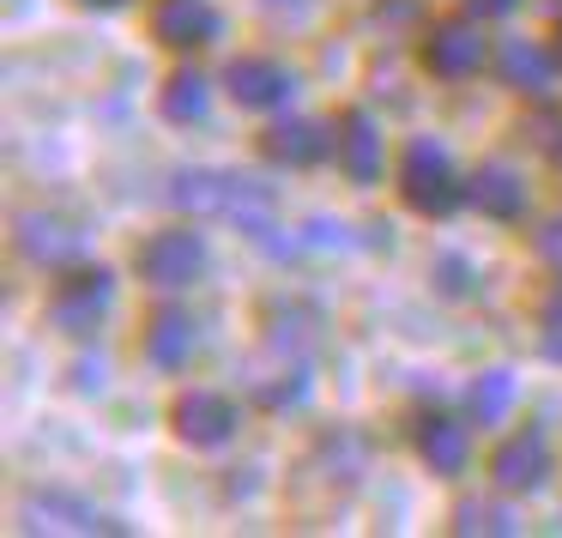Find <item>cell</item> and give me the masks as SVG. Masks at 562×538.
Returning <instances> with one entry per match:
<instances>
[{
	"label": "cell",
	"mask_w": 562,
	"mask_h": 538,
	"mask_svg": "<svg viewBox=\"0 0 562 538\" xmlns=\"http://www.w3.org/2000/svg\"><path fill=\"white\" fill-rule=\"evenodd\" d=\"M400 194H405V206L424 212V218H448V212L465 206V182H460V170H453L441 139H412V146H405Z\"/></svg>",
	"instance_id": "1"
},
{
	"label": "cell",
	"mask_w": 562,
	"mask_h": 538,
	"mask_svg": "<svg viewBox=\"0 0 562 538\" xmlns=\"http://www.w3.org/2000/svg\"><path fill=\"white\" fill-rule=\"evenodd\" d=\"M110 303H115V272L110 267H98V260H79V267H67V279L55 284V296H49V321L61 333H74V339H86L91 327H98L103 315H110Z\"/></svg>",
	"instance_id": "2"
},
{
	"label": "cell",
	"mask_w": 562,
	"mask_h": 538,
	"mask_svg": "<svg viewBox=\"0 0 562 538\" xmlns=\"http://www.w3.org/2000/svg\"><path fill=\"white\" fill-rule=\"evenodd\" d=\"M206 267H212V248H206V236L188 231V224L158 231L146 248H139V279L158 284V291H188Z\"/></svg>",
	"instance_id": "3"
},
{
	"label": "cell",
	"mask_w": 562,
	"mask_h": 538,
	"mask_svg": "<svg viewBox=\"0 0 562 538\" xmlns=\"http://www.w3.org/2000/svg\"><path fill=\"white\" fill-rule=\"evenodd\" d=\"M236 400L231 393H218V388H188V393H176V405H170V429L188 441V448H224V441L236 436Z\"/></svg>",
	"instance_id": "4"
},
{
	"label": "cell",
	"mask_w": 562,
	"mask_h": 538,
	"mask_svg": "<svg viewBox=\"0 0 562 538\" xmlns=\"http://www.w3.org/2000/svg\"><path fill=\"white\" fill-rule=\"evenodd\" d=\"M490 478H496V490H508V496H526V490L544 484L550 478L544 429H514V436H502L496 453H490Z\"/></svg>",
	"instance_id": "5"
},
{
	"label": "cell",
	"mask_w": 562,
	"mask_h": 538,
	"mask_svg": "<svg viewBox=\"0 0 562 538\" xmlns=\"http://www.w3.org/2000/svg\"><path fill=\"white\" fill-rule=\"evenodd\" d=\"M484 31L472 19H441V25L424 31V67L436 79H472L484 67Z\"/></svg>",
	"instance_id": "6"
},
{
	"label": "cell",
	"mask_w": 562,
	"mask_h": 538,
	"mask_svg": "<svg viewBox=\"0 0 562 538\" xmlns=\"http://www.w3.org/2000/svg\"><path fill=\"white\" fill-rule=\"evenodd\" d=\"M19 248H25V260H37V267H79L91 236L79 231L74 218H61V212H25V218H19Z\"/></svg>",
	"instance_id": "7"
},
{
	"label": "cell",
	"mask_w": 562,
	"mask_h": 538,
	"mask_svg": "<svg viewBox=\"0 0 562 538\" xmlns=\"http://www.w3.org/2000/svg\"><path fill=\"white\" fill-rule=\"evenodd\" d=\"M224 91H231L243 110H284L296 79H291V67H279L272 55H236V61L224 67Z\"/></svg>",
	"instance_id": "8"
},
{
	"label": "cell",
	"mask_w": 562,
	"mask_h": 538,
	"mask_svg": "<svg viewBox=\"0 0 562 538\" xmlns=\"http://www.w3.org/2000/svg\"><path fill=\"white\" fill-rule=\"evenodd\" d=\"M151 37L164 49H206L224 37V19L212 0H158L151 7Z\"/></svg>",
	"instance_id": "9"
},
{
	"label": "cell",
	"mask_w": 562,
	"mask_h": 538,
	"mask_svg": "<svg viewBox=\"0 0 562 538\" xmlns=\"http://www.w3.org/2000/svg\"><path fill=\"white\" fill-rule=\"evenodd\" d=\"M333 146H339V134L321 127V122H308V115H284V122H272L267 134H260L267 164H284V170H315Z\"/></svg>",
	"instance_id": "10"
},
{
	"label": "cell",
	"mask_w": 562,
	"mask_h": 538,
	"mask_svg": "<svg viewBox=\"0 0 562 538\" xmlns=\"http://www.w3.org/2000/svg\"><path fill=\"white\" fill-rule=\"evenodd\" d=\"M496 74H502V86L520 91V98H550V91H557V79H562V67H557V55H550L544 43L508 37L496 49Z\"/></svg>",
	"instance_id": "11"
},
{
	"label": "cell",
	"mask_w": 562,
	"mask_h": 538,
	"mask_svg": "<svg viewBox=\"0 0 562 538\" xmlns=\"http://www.w3.org/2000/svg\"><path fill=\"white\" fill-rule=\"evenodd\" d=\"M333 158H339V170L351 176V182H381V158H387V146H381V127L369 110H345L339 115V146H333Z\"/></svg>",
	"instance_id": "12"
},
{
	"label": "cell",
	"mask_w": 562,
	"mask_h": 538,
	"mask_svg": "<svg viewBox=\"0 0 562 538\" xmlns=\"http://www.w3.org/2000/svg\"><path fill=\"white\" fill-rule=\"evenodd\" d=\"M417 460L436 478H460L465 460H472V429L448 412H429L424 424H417Z\"/></svg>",
	"instance_id": "13"
},
{
	"label": "cell",
	"mask_w": 562,
	"mask_h": 538,
	"mask_svg": "<svg viewBox=\"0 0 562 538\" xmlns=\"http://www.w3.org/2000/svg\"><path fill=\"white\" fill-rule=\"evenodd\" d=\"M465 206H477L496 224H514V218H526V182L508 164H484L477 176H465Z\"/></svg>",
	"instance_id": "14"
},
{
	"label": "cell",
	"mask_w": 562,
	"mask_h": 538,
	"mask_svg": "<svg viewBox=\"0 0 562 538\" xmlns=\"http://www.w3.org/2000/svg\"><path fill=\"white\" fill-rule=\"evenodd\" d=\"M194 345H200V327H194V315H188V309H158V315L146 321V363L188 369Z\"/></svg>",
	"instance_id": "15"
},
{
	"label": "cell",
	"mask_w": 562,
	"mask_h": 538,
	"mask_svg": "<svg viewBox=\"0 0 562 538\" xmlns=\"http://www.w3.org/2000/svg\"><path fill=\"white\" fill-rule=\"evenodd\" d=\"M206 110H212V86H206V74L182 67V74L164 79V91H158V115H164V122L188 127V122H206Z\"/></svg>",
	"instance_id": "16"
},
{
	"label": "cell",
	"mask_w": 562,
	"mask_h": 538,
	"mask_svg": "<svg viewBox=\"0 0 562 538\" xmlns=\"http://www.w3.org/2000/svg\"><path fill=\"white\" fill-rule=\"evenodd\" d=\"M272 327H267V345L279 357H291V363H303L308 351L321 345V321H315V309H296V303H284V309H272Z\"/></svg>",
	"instance_id": "17"
},
{
	"label": "cell",
	"mask_w": 562,
	"mask_h": 538,
	"mask_svg": "<svg viewBox=\"0 0 562 538\" xmlns=\"http://www.w3.org/2000/svg\"><path fill=\"white\" fill-rule=\"evenodd\" d=\"M514 405V376L508 369H484V376L472 381V393H465V412H472L477 429H496L502 417H508Z\"/></svg>",
	"instance_id": "18"
},
{
	"label": "cell",
	"mask_w": 562,
	"mask_h": 538,
	"mask_svg": "<svg viewBox=\"0 0 562 538\" xmlns=\"http://www.w3.org/2000/svg\"><path fill=\"white\" fill-rule=\"evenodd\" d=\"M31 514H37V526H55V533H115V520H103L98 508L74 496H31Z\"/></svg>",
	"instance_id": "19"
},
{
	"label": "cell",
	"mask_w": 562,
	"mask_h": 538,
	"mask_svg": "<svg viewBox=\"0 0 562 538\" xmlns=\"http://www.w3.org/2000/svg\"><path fill=\"white\" fill-rule=\"evenodd\" d=\"M453 533H496V538H508L514 514L502 508V502H460V508H453Z\"/></svg>",
	"instance_id": "20"
},
{
	"label": "cell",
	"mask_w": 562,
	"mask_h": 538,
	"mask_svg": "<svg viewBox=\"0 0 562 538\" xmlns=\"http://www.w3.org/2000/svg\"><path fill=\"white\" fill-rule=\"evenodd\" d=\"M538 339H544L550 363H562V291L544 296V309H538Z\"/></svg>",
	"instance_id": "21"
},
{
	"label": "cell",
	"mask_w": 562,
	"mask_h": 538,
	"mask_svg": "<svg viewBox=\"0 0 562 538\" xmlns=\"http://www.w3.org/2000/svg\"><path fill=\"white\" fill-rule=\"evenodd\" d=\"M532 248H538V260H550V267L562 272V218H550L544 231L532 236Z\"/></svg>",
	"instance_id": "22"
},
{
	"label": "cell",
	"mask_w": 562,
	"mask_h": 538,
	"mask_svg": "<svg viewBox=\"0 0 562 538\" xmlns=\"http://www.w3.org/2000/svg\"><path fill=\"white\" fill-rule=\"evenodd\" d=\"M514 7H520V0H465V13L472 19H508Z\"/></svg>",
	"instance_id": "23"
},
{
	"label": "cell",
	"mask_w": 562,
	"mask_h": 538,
	"mask_svg": "<svg viewBox=\"0 0 562 538\" xmlns=\"http://www.w3.org/2000/svg\"><path fill=\"white\" fill-rule=\"evenodd\" d=\"M74 376H79V381H74V388H79V393H86V388H91V393H98V388H103V369H98V363H79V369H74Z\"/></svg>",
	"instance_id": "24"
},
{
	"label": "cell",
	"mask_w": 562,
	"mask_h": 538,
	"mask_svg": "<svg viewBox=\"0 0 562 538\" xmlns=\"http://www.w3.org/2000/svg\"><path fill=\"white\" fill-rule=\"evenodd\" d=\"M441 272H448V279H441V284H448V291H465V260H441Z\"/></svg>",
	"instance_id": "25"
},
{
	"label": "cell",
	"mask_w": 562,
	"mask_h": 538,
	"mask_svg": "<svg viewBox=\"0 0 562 538\" xmlns=\"http://www.w3.org/2000/svg\"><path fill=\"white\" fill-rule=\"evenodd\" d=\"M79 7H91V13H115V7H127V0H79Z\"/></svg>",
	"instance_id": "26"
},
{
	"label": "cell",
	"mask_w": 562,
	"mask_h": 538,
	"mask_svg": "<svg viewBox=\"0 0 562 538\" xmlns=\"http://www.w3.org/2000/svg\"><path fill=\"white\" fill-rule=\"evenodd\" d=\"M267 7H284V13H296V7H308V0H267Z\"/></svg>",
	"instance_id": "27"
},
{
	"label": "cell",
	"mask_w": 562,
	"mask_h": 538,
	"mask_svg": "<svg viewBox=\"0 0 562 538\" xmlns=\"http://www.w3.org/2000/svg\"><path fill=\"white\" fill-rule=\"evenodd\" d=\"M557 37H562V31H557Z\"/></svg>",
	"instance_id": "28"
}]
</instances>
